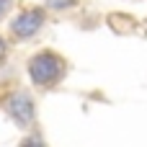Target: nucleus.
<instances>
[{"instance_id": "obj_1", "label": "nucleus", "mask_w": 147, "mask_h": 147, "mask_svg": "<svg viewBox=\"0 0 147 147\" xmlns=\"http://www.w3.org/2000/svg\"><path fill=\"white\" fill-rule=\"evenodd\" d=\"M31 75L36 83L47 85V83H54L59 75H62V62L54 57V54H39L34 62H31Z\"/></svg>"}, {"instance_id": "obj_2", "label": "nucleus", "mask_w": 147, "mask_h": 147, "mask_svg": "<svg viewBox=\"0 0 147 147\" xmlns=\"http://www.w3.org/2000/svg\"><path fill=\"white\" fill-rule=\"evenodd\" d=\"M39 26H41V13H23L16 21V34L18 36H31Z\"/></svg>"}, {"instance_id": "obj_3", "label": "nucleus", "mask_w": 147, "mask_h": 147, "mask_svg": "<svg viewBox=\"0 0 147 147\" xmlns=\"http://www.w3.org/2000/svg\"><path fill=\"white\" fill-rule=\"evenodd\" d=\"M49 3H52L54 8H65V5H67V3H72V0H49Z\"/></svg>"}, {"instance_id": "obj_4", "label": "nucleus", "mask_w": 147, "mask_h": 147, "mask_svg": "<svg viewBox=\"0 0 147 147\" xmlns=\"http://www.w3.org/2000/svg\"><path fill=\"white\" fill-rule=\"evenodd\" d=\"M26 147H39V145H36V142H31V145H26Z\"/></svg>"}, {"instance_id": "obj_5", "label": "nucleus", "mask_w": 147, "mask_h": 147, "mask_svg": "<svg viewBox=\"0 0 147 147\" xmlns=\"http://www.w3.org/2000/svg\"><path fill=\"white\" fill-rule=\"evenodd\" d=\"M0 57H3V41H0Z\"/></svg>"}]
</instances>
